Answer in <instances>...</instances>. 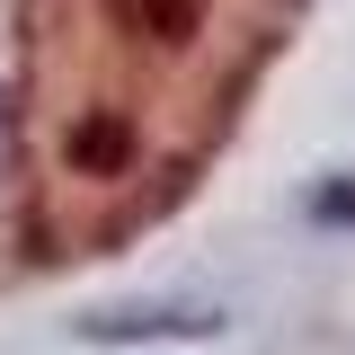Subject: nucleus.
<instances>
[{"label":"nucleus","instance_id":"nucleus-2","mask_svg":"<svg viewBox=\"0 0 355 355\" xmlns=\"http://www.w3.org/2000/svg\"><path fill=\"white\" fill-rule=\"evenodd\" d=\"M0 169H9V98H0Z\"/></svg>","mask_w":355,"mask_h":355},{"label":"nucleus","instance_id":"nucleus-1","mask_svg":"<svg viewBox=\"0 0 355 355\" xmlns=\"http://www.w3.org/2000/svg\"><path fill=\"white\" fill-rule=\"evenodd\" d=\"M89 329H98V338H133V329H142V338H160V329L205 338V329H222V320H214V311H125V320H89Z\"/></svg>","mask_w":355,"mask_h":355}]
</instances>
